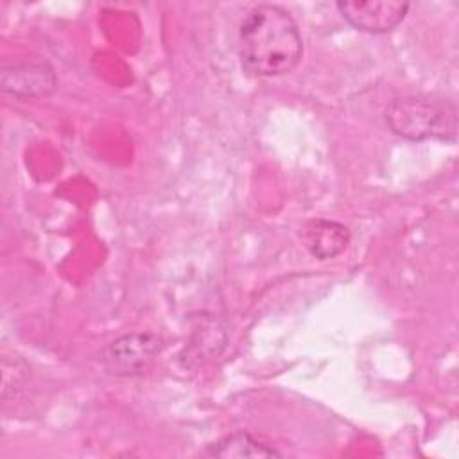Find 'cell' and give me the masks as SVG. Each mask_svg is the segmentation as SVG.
Masks as SVG:
<instances>
[{
  "mask_svg": "<svg viewBox=\"0 0 459 459\" xmlns=\"http://www.w3.org/2000/svg\"><path fill=\"white\" fill-rule=\"evenodd\" d=\"M303 56L298 23L280 5H255L238 29V57L253 77H278L296 68Z\"/></svg>",
  "mask_w": 459,
  "mask_h": 459,
  "instance_id": "obj_1",
  "label": "cell"
},
{
  "mask_svg": "<svg viewBox=\"0 0 459 459\" xmlns=\"http://www.w3.org/2000/svg\"><path fill=\"white\" fill-rule=\"evenodd\" d=\"M389 129L411 142H452L457 134V109L450 100L427 95H403L385 108Z\"/></svg>",
  "mask_w": 459,
  "mask_h": 459,
  "instance_id": "obj_2",
  "label": "cell"
},
{
  "mask_svg": "<svg viewBox=\"0 0 459 459\" xmlns=\"http://www.w3.org/2000/svg\"><path fill=\"white\" fill-rule=\"evenodd\" d=\"M163 348L161 337L151 332L124 333L111 341L100 353V362L109 375L129 377L147 369Z\"/></svg>",
  "mask_w": 459,
  "mask_h": 459,
  "instance_id": "obj_3",
  "label": "cell"
},
{
  "mask_svg": "<svg viewBox=\"0 0 459 459\" xmlns=\"http://www.w3.org/2000/svg\"><path fill=\"white\" fill-rule=\"evenodd\" d=\"M341 16L357 30L384 34L393 30L405 18L411 4L398 0L382 2H337Z\"/></svg>",
  "mask_w": 459,
  "mask_h": 459,
  "instance_id": "obj_4",
  "label": "cell"
},
{
  "mask_svg": "<svg viewBox=\"0 0 459 459\" xmlns=\"http://www.w3.org/2000/svg\"><path fill=\"white\" fill-rule=\"evenodd\" d=\"M0 88L16 99H38L57 88V77L47 61H23L2 68Z\"/></svg>",
  "mask_w": 459,
  "mask_h": 459,
  "instance_id": "obj_5",
  "label": "cell"
},
{
  "mask_svg": "<svg viewBox=\"0 0 459 459\" xmlns=\"http://www.w3.org/2000/svg\"><path fill=\"white\" fill-rule=\"evenodd\" d=\"M301 240L308 253L319 260H328L341 255L348 242L350 231L344 224L328 219H312L301 230Z\"/></svg>",
  "mask_w": 459,
  "mask_h": 459,
  "instance_id": "obj_6",
  "label": "cell"
},
{
  "mask_svg": "<svg viewBox=\"0 0 459 459\" xmlns=\"http://www.w3.org/2000/svg\"><path fill=\"white\" fill-rule=\"evenodd\" d=\"M206 454L213 455V457H224V459H228V457H237V459H242V457H281V454L274 446L253 437L249 432H244V430L222 436L215 443L208 445Z\"/></svg>",
  "mask_w": 459,
  "mask_h": 459,
  "instance_id": "obj_7",
  "label": "cell"
},
{
  "mask_svg": "<svg viewBox=\"0 0 459 459\" xmlns=\"http://www.w3.org/2000/svg\"><path fill=\"white\" fill-rule=\"evenodd\" d=\"M13 368H14V375H11L9 369L2 368V398L4 400H9L11 396H14L29 378V368L22 359L13 357Z\"/></svg>",
  "mask_w": 459,
  "mask_h": 459,
  "instance_id": "obj_8",
  "label": "cell"
}]
</instances>
